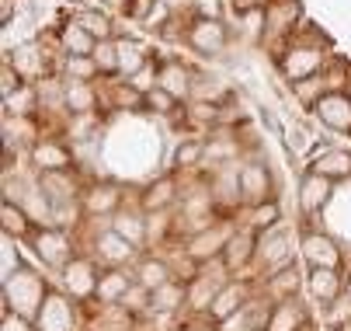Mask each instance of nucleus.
I'll return each mask as SVG.
<instances>
[{
	"label": "nucleus",
	"instance_id": "1",
	"mask_svg": "<svg viewBox=\"0 0 351 331\" xmlns=\"http://www.w3.org/2000/svg\"><path fill=\"white\" fill-rule=\"evenodd\" d=\"M45 282L35 275V272H28V269H18L11 279H4V304L14 310V314H21V317H38V310H42V304H45Z\"/></svg>",
	"mask_w": 351,
	"mask_h": 331
},
{
	"label": "nucleus",
	"instance_id": "2",
	"mask_svg": "<svg viewBox=\"0 0 351 331\" xmlns=\"http://www.w3.org/2000/svg\"><path fill=\"white\" fill-rule=\"evenodd\" d=\"M32 248L38 251V258L45 265H56V269H66L70 265V241H66V233H60L53 227L32 233Z\"/></svg>",
	"mask_w": 351,
	"mask_h": 331
},
{
	"label": "nucleus",
	"instance_id": "3",
	"mask_svg": "<svg viewBox=\"0 0 351 331\" xmlns=\"http://www.w3.org/2000/svg\"><path fill=\"white\" fill-rule=\"evenodd\" d=\"M313 109H317V119H320L324 126L341 129V133L351 129V98H348V94H337V91H334V94H324Z\"/></svg>",
	"mask_w": 351,
	"mask_h": 331
},
{
	"label": "nucleus",
	"instance_id": "4",
	"mask_svg": "<svg viewBox=\"0 0 351 331\" xmlns=\"http://www.w3.org/2000/svg\"><path fill=\"white\" fill-rule=\"evenodd\" d=\"M188 38H191V45L198 53H206V56H216L223 45H226V28H223V21L219 18H202L191 32H188Z\"/></svg>",
	"mask_w": 351,
	"mask_h": 331
},
{
	"label": "nucleus",
	"instance_id": "5",
	"mask_svg": "<svg viewBox=\"0 0 351 331\" xmlns=\"http://www.w3.org/2000/svg\"><path fill=\"white\" fill-rule=\"evenodd\" d=\"M303 255L313 269H337L341 262V251L330 238H324V233H306L303 238Z\"/></svg>",
	"mask_w": 351,
	"mask_h": 331
},
{
	"label": "nucleus",
	"instance_id": "6",
	"mask_svg": "<svg viewBox=\"0 0 351 331\" xmlns=\"http://www.w3.org/2000/svg\"><path fill=\"white\" fill-rule=\"evenodd\" d=\"M268 188H271V181H268L265 164H243V168H240V196H243L247 203L261 206V203L268 199Z\"/></svg>",
	"mask_w": 351,
	"mask_h": 331
},
{
	"label": "nucleus",
	"instance_id": "7",
	"mask_svg": "<svg viewBox=\"0 0 351 331\" xmlns=\"http://www.w3.org/2000/svg\"><path fill=\"white\" fill-rule=\"evenodd\" d=\"M38 324L42 331H73V307L63 297H45L38 310Z\"/></svg>",
	"mask_w": 351,
	"mask_h": 331
},
{
	"label": "nucleus",
	"instance_id": "8",
	"mask_svg": "<svg viewBox=\"0 0 351 331\" xmlns=\"http://www.w3.org/2000/svg\"><path fill=\"white\" fill-rule=\"evenodd\" d=\"M282 70H285L289 80H306L320 70V53L317 49H295L282 60Z\"/></svg>",
	"mask_w": 351,
	"mask_h": 331
},
{
	"label": "nucleus",
	"instance_id": "9",
	"mask_svg": "<svg viewBox=\"0 0 351 331\" xmlns=\"http://www.w3.org/2000/svg\"><path fill=\"white\" fill-rule=\"evenodd\" d=\"M330 199V178H324V174H306L303 178V188H299V203H303V209L306 213H313V209H324V203Z\"/></svg>",
	"mask_w": 351,
	"mask_h": 331
},
{
	"label": "nucleus",
	"instance_id": "10",
	"mask_svg": "<svg viewBox=\"0 0 351 331\" xmlns=\"http://www.w3.org/2000/svg\"><path fill=\"white\" fill-rule=\"evenodd\" d=\"M230 238H233V233H230V230H223V227H216V230H213V227H206V230H202V233H198V238L188 244V255H191V258H209V255H219V251L226 248V241H230Z\"/></svg>",
	"mask_w": 351,
	"mask_h": 331
},
{
	"label": "nucleus",
	"instance_id": "11",
	"mask_svg": "<svg viewBox=\"0 0 351 331\" xmlns=\"http://www.w3.org/2000/svg\"><path fill=\"white\" fill-rule=\"evenodd\" d=\"M250 255H254V233H250V230L233 233V238L226 241V248H223V265H226L230 272H237L240 265H247Z\"/></svg>",
	"mask_w": 351,
	"mask_h": 331
},
{
	"label": "nucleus",
	"instance_id": "12",
	"mask_svg": "<svg viewBox=\"0 0 351 331\" xmlns=\"http://www.w3.org/2000/svg\"><path fill=\"white\" fill-rule=\"evenodd\" d=\"M32 161H35L42 171H66L73 157H70V150L60 147V144H38V147L32 150Z\"/></svg>",
	"mask_w": 351,
	"mask_h": 331
},
{
	"label": "nucleus",
	"instance_id": "13",
	"mask_svg": "<svg viewBox=\"0 0 351 331\" xmlns=\"http://www.w3.org/2000/svg\"><path fill=\"white\" fill-rule=\"evenodd\" d=\"M243 286H240V282H230V286H223L219 293H216V300H213V317L216 321H230L237 310H240V304H243Z\"/></svg>",
	"mask_w": 351,
	"mask_h": 331
},
{
	"label": "nucleus",
	"instance_id": "14",
	"mask_svg": "<svg viewBox=\"0 0 351 331\" xmlns=\"http://www.w3.org/2000/svg\"><path fill=\"white\" fill-rule=\"evenodd\" d=\"M295 14H299V4L295 0H271L268 4V32H289V28H295Z\"/></svg>",
	"mask_w": 351,
	"mask_h": 331
},
{
	"label": "nucleus",
	"instance_id": "15",
	"mask_svg": "<svg viewBox=\"0 0 351 331\" xmlns=\"http://www.w3.org/2000/svg\"><path fill=\"white\" fill-rule=\"evenodd\" d=\"M97 255H101L105 262H112V265H119V262L132 258V241H125L122 233L108 230V233H101V238H97Z\"/></svg>",
	"mask_w": 351,
	"mask_h": 331
},
{
	"label": "nucleus",
	"instance_id": "16",
	"mask_svg": "<svg viewBox=\"0 0 351 331\" xmlns=\"http://www.w3.org/2000/svg\"><path fill=\"white\" fill-rule=\"evenodd\" d=\"M310 293L317 300H337L341 293V279H337V269H313L310 272Z\"/></svg>",
	"mask_w": 351,
	"mask_h": 331
},
{
	"label": "nucleus",
	"instance_id": "17",
	"mask_svg": "<svg viewBox=\"0 0 351 331\" xmlns=\"http://www.w3.org/2000/svg\"><path fill=\"white\" fill-rule=\"evenodd\" d=\"M313 171L324 174V178H330V181L334 178H344V174H351V154H344V150H324L317 157Z\"/></svg>",
	"mask_w": 351,
	"mask_h": 331
},
{
	"label": "nucleus",
	"instance_id": "18",
	"mask_svg": "<svg viewBox=\"0 0 351 331\" xmlns=\"http://www.w3.org/2000/svg\"><path fill=\"white\" fill-rule=\"evenodd\" d=\"M174 203V178H160V181H154L146 188V196H143V209H149V213H160V209H167Z\"/></svg>",
	"mask_w": 351,
	"mask_h": 331
},
{
	"label": "nucleus",
	"instance_id": "19",
	"mask_svg": "<svg viewBox=\"0 0 351 331\" xmlns=\"http://www.w3.org/2000/svg\"><path fill=\"white\" fill-rule=\"evenodd\" d=\"M261 258L268 262L271 272L289 265V238H285V233H271V238L261 241Z\"/></svg>",
	"mask_w": 351,
	"mask_h": 331
},
{
	"label": "nucleus",
	"instance_id": "20",
	"mask_svg": "<svg viewBox=\"0 0 351 331\" xmlns=\"http://www.w3.org/2000/svg\"><path fill=\"white\" fill-rule=\"evenodd\" d=\"M157 87H164L167 94H174V98H184V94L191 91L188 70H184L181 63H167V67L160 70V77H157Z\"/></svg>",
	"mask_w": 351,
	"mask_h": 331
},
{
	"label": "nucleus",
	"instance_id": "21",
	"mask_svg": "<svg viewBox=\"0 0 351 331\" xmlns=\"http://www.w3.org/2000/svg\"><path fill=\"white\" fill-rule=\"evenodd\" d=\"M66 286H70L77 297L94 293V290H97V282H94V269H90L87 262H70V265H66Z\"/></svg>",
	"mask_w": 351,
	"mask_h": 331
},
{
	"label": "nucleus",
	"instance_id": "22",
	"mask_svg": "<svg viewBox=\"0 0 351 331\" xmlns=\"http://www.w3.org/2000/svg\"><path fill=\"white\" fill-rule=\"evenodd\" d=\"M63 45H66L73 56H90V53H94V45H97V38L77 21V25H70V28L63 32Z\"/></svg>",
	"mask_w": 351,
	"mask_h": 331
},
{
	"label": "nucleus",
	"instance_id": "23",
	"mask_svg": "<svg viewBox=\"0 0 351 331\" xmlns=\"http://www.w3.org/2000/svg\"><path fill=\"white\" fill-rule=\"evenodd\" d=\"M184 300H188L184 286H178V282H164V286L154 290V297H149V307L154 310H178Z\"/></svg>",
	"mask_w": 351,
	"mask_h": 331
},
{
	"label": "nucleus",
	"instance_id": "24",
	"mask_svg": "<svg viewBox=\"0 0 351 331\" xmlns=\"http://www.w3.org/2000/svg\"><path fill=\"white\" fill-rule=\"evenodd\" d=\"M42 192H53V203H70L73 199V181L66 171H45L42 174Z\"/></svg>",
	"mask_w": 351,
	"mask_h": 331
},
{
	"label": "nucleus",
	"instance_id": "25",
	"mask_svg": "<svg viewBox=\"0 0 351 331\" xmlns=\"http://www.w3.org/2000/svg\"><path fill=\"white\" fill-rule=\"evenodd\" d=\"M101 300H122L125 293H129V275L125 272H108V275H101L97 279V290H94Z\"/></svg>",
	"mask_w": 351,
	"mask_h": 331
},
{
	"label": "nucleus",
	"instance_id": "26",
	"mask_svg": "<svg viewBox=\"0 0 351 331\" xmlns=\"http://www.w3.org/2000/svg\"><path fill=\"white\" fill-rule=\"evenodd\" d=\"M219 290H223V282H219V279L198 275V279H195V286L188 290V300H191V307H213V300H216Z\"/></svg>",
	"mask_w": 351,
	"mask_h": 331
},
{
	"label": "nucleus",
	"instance_id": "27",
	"mask_svg": "<svg viewBox=\"0 0 351 331\" xmlns=\"http://www.w3.org/2000/svg\"><path fill=\"white\" fill-rule=\"evenodd\" d=\"M115 206H119V188L112 185H97L87 196V213H112Z\"/></svg>",
	"mask_w": 351,
	"mask_h": 331
},
{
	"label": "nucleus",
	"instance_id": "28",
	"mask_svg": "<svg viewBox=\"0 0 351 331\" xmlns=\"http://www.w3.org/2000/svg\"><path fill=\"white\" fill-rule=\"evenodd\" d=\"M299 317H303V310H299V304L285 300L282 307H275L271 321H268V331H292L299 324Z\"/></svg>",
	"mask_w": 351,
	"mask_h": 331
},
{
	"label": "nucleus",
	"instance_id": "29",
	"mask_svg": "<svg viewBox=\"0 0 351 331\" xmlns=\"http://www.w3.org/2000/svg\"><path fill=\"white\" fill-rule=\"evenodd\" d=\"M139 282L154 293V290H160L164 282H171V269L164 265V262H143V269H139Z\"/></svg>",
	"mask_w": 351,
	"mask_h": 331
},
{
	"label": "nucleus",
	"instance_id": "30",
	"mask_svg": "<svg viewBox=\"0 0 351 331\" xmlns=\"http://www.w3.org/2000/svg\"><path fill=\"white\" fill-rule=\"evenodd\" d=\"M143 67H146L143 45H136V42H119V70H125V73L132 77V73H139Z\"/></svg>",
	"mask_w": 351,
	"mask_h": 331
},
{
	"label": "nucleus",
	"instance_id": "31",
	"mask_svg": "<svg viewBox=\"0 0 351 331\" xmlns=\"http://www.w3.org/2000/svg\"><path fill=\"white\" fill-rule=\"evenodd\" d=\"M0 216H4V233H14V238H25V233H28V213H25V209H18L11 199L4 203Z\"/></svg>",
	"mask_w": 351,
	"mask_h": 331
},
{
	"label": "nucleus",
	"instance_id": "32",
	"mask_svg": "<svg viewBox=\"0 0 351 331\" xmlns=\"http://www.w3.org/2000/svg\"><path fill=\"white\" fill-rule=\"evenodd\" d=\"M66 105H70L73 112H90V109H94V94H90V87H87L84 80L66 84Z\"/></svg>",
	"mask_w": 351,
	"mask_h": 331
},
{
	"label": "nucleus",
	"instance_id": "33",
	"mask_svg": "<svg viewBox=\"0 0 351 331\" xmlns=\"http://www.w3.org/2000/svg\"><path fill=\"white\" fill-rule=\"evenodd\" d=\"M112 230L115 233H122L125 241H143V233H146V227H143V220L139 216H132V213H122V216H115V223H112Z\"/></svg>",
	"mask_w": 351,
	"mask_h": 331
},
{
	"label": "nucleus",
	"instance_id": "34",
	"mask_svg": "<svg viewBox=\"0 0 351 331\" xmlns=\"http://www.w3.org/2000/svg\"><path fill=\"white\" fill-rule=\"evenodd\" d=\"M80 25L97 38V42H105V38H112V21L105 18V14H97V11H87V14H80Z\"/></svg>",
	"mask_w": 351,
	"mask_h": 331
},
{
	"label": "nucleus",
	"instance_id": "35",
	"mask_svg": "<svg viewBox=\"0 0 351 331\" xmlns=\"http://www.w3.org/2000/svg\"><path fill=\"white\" fill-rule=\"evenodd\" d=\"M90 56H94V63L101 67V70H119V45H112L108 38H105V42H97Z\"/></svg>",
	"mask_w": 351,
	"mask_h": 331
},
{
	"label": "nucleus",
	"instance_id": "36",
	"mask_svg": "<svg viewBox=\"0 0 351 331\" xmlns=\"http://www.w3.org/2000/svg\"><path fill=\"white\" fill-rule=\"evenodd\" d=\"M295 87H299V98H303L306 105H317V102L324 98V94H320V91H324V84H320L317 77H306V80H299Z\"/></svg>",
	"mask_w": 351,
	"mask_h": 331
},
{
	"label": "nucleus",
	"instance_id": "37",
	"mask_svg": "<svg viewBox=\"0 0 351 331\" xmlns=\"http://www.w3.org/2000/svg\"><path fill=\"white\" fill-rule=\"evenodd\" d=\"M295 282H299L295 269H292V265H285V269H278V275H275L271 286H275L278 293H292V290H295Z\"/></svg>",
	"mask_w": 351,
	"mask_h": 331
},
{
	"label": "nucleus",
	"instance_id": "38",
	"mask_svg": "<svg viewBox=\"0 0 351 331\" xmlns=\"http://www.w3.org/2000/svg\"><path fill=\"white\" fill-rule=\"evenodd\" d=\"M66 70L77 73V77H90L94 70H101V67L94 63V56H90V60H87V56H70V60H66Z\"/></svg>",
	"mask_w": 351,
	"mask_h": 331
},
{
	"label": "nucleus",
	"instance_id": "39",
	"mask_svg": "<svg viewBox=\"0 0 351 331\" xmlns=\"http://www.w3.org/2000/svg\"><path fill=\"white\" fill-rule=\"evenodd\" d=\"M18 60H11L14 67H18V73H32L38 63H35V45H21V49L14 53Z\"/></svg>",
	"mask_w": 351,
	"mask_h": 331
},
{
	"label": "nucleus",
	"instance_id": "40",
	"mask_svg": "<svg viewBox=\"0 0 351 331\" xmlns=\"http://www.w3.org/2000/svg\"><path fill=\"white\" fill-rule=\"evenodd\" d=\"M146 102H149V105H154V109H160V112H171L178 98H174V94H167L164 87H154V91H149V94H146Z\"/></svg>",
	"mask_w": 351,
	"mask_h": 331
},
{
	"label": "nucleus",
	"instance_id": "41",
	"mask_svg": "<svg viewBox=\"0 0 351 331\" xmlns=\"http://www.w3.org/2000/svg\"><path fill=\"white\" fill-rule=\"evenodd\" d=\"M206 154V147L202 144H181L178 147V164H184V168H191L198 157H202Z\"/></svg>",
	"mask_w": 351,
	"mask_h": 331
},
{
	"label": "nucleus",
	"instance_id": "42",
	"mask_svg": "<svg viewBox=\"0 0 351 331\" xmlns=\"http://www.w3.org/2000/svg\"><path fill=\"white\" fill-rule=\"evenodd\" d=\"M18 80H21V73H18V67L8 60V63H4V84H0V91H4V98H11V94H14Z\"/></svg>",
	"mask_w": 351,
	"mask_h": 331
},
{
	"label": "nucleus",
	"instance_id": "43",
	"mask_svg": "<svg viewBox=\"0 0 351 331\" xmlns=\"http://www.w3.org/2000/svg\"><path fill=\"white\" fill-rule=\"evenodd\" d=\"M132 87H136L139 94H149V91L157 87V84H154V70H149V67H143L139 73H132Z\"/></svg>",
	"mask_w": 351,
	"mask_h": 331
},
{
	"label": "nucleus",
	"instance_id": "44",
	"mask_svg": "<svg viewBox=\"0 0 351 331\" xmlns=\"http://www.w3.org/2000/svg\"><path fill=\"white\" fill-rule=\"evenodd\" d=\"M167 0H154V8H149V14H146V28H157L164 18H167Z\"/></svg>",
	"mask_w": 351,
	"mask_h": 331
},
{
	"label": "nucleus",
	"instance_id": "45",
	"mask_svg": "<svg viewBox=\"0 0 351 331\" xmlns=\"http://www.w3.org/2000/svg\"><path fill=\"white\" fill-rule=\"evenodd\" d=\"M275 220H278V206H275V203H268V206L261 203L258 213H254V227H268V223H275Z\"/></svg>",
	"mask_w": 351,
	"mask_h": 331
},
{
	"label": "nucleus",
	"instance_id": "46",
	"mask_svg": "<svg viewBox=\"0 0 351 331\" xmlns=\"http://www.w3.org/2000/svg\"><path fill=\"white\" fill-rule=\"evenodd\" d=\"M4 331H32V324H28V317H21V314H4Z\"/></svg>",
	"mask_w": 351,
	"mask_h": 331
},
{
	"label": "nucleus",
	"instance_id": "47",
	"mask_svg": "<svg viewBox=\"0 0 351 331\" xmlns=\"http://www.w3.org/2000/svg\"><path fill=\"white\" fill-rule=\"evenodd\" d=\"M195 4H198V11H202V18H219V11H223L219 0H195Z\"/></svg>",
	"mask_w": 351,
	"mask_h": 331
},
{
	"label": "nucleus",
	"instance_id": "48",
	"mask_svg": "<svg viewBox=\"0 0 351 331\" xmlns=\"http://www.w3.org/2000/svg\"><path fill=\"white\" fill-rule=\"evenodd\" d=\"M233 8H237L240 14H247V11H258L261 0H233Z\"/></svg>",
	"mask_w": 351,
	"mask_h": 331
},
{
	"label": "nucleus",
	"instance_id": "49",
	"mask_svg": "<svg viewBox=\"0 0 351 331\" xmlns=\"http://www.w3.org/2000/svg\"><path fill=\"white\" fill-rule=\"evenodd\" d=\"M195 119H216V105H195Z\"/></svg>",
	"mask_w": 351,
	"mask_h": 331
},
{
	"label": "nucleus",
	"instance_id": "50",
	"mask_svg": "<svg viewBox=\"0 0 351 331\" xmlns=\"http://www.w3.org/2000/svg\"><path fill=\"white\" fill-rule=\"evenodd\" d=\"M11 14H14V0H4V4H0V18L11 21Z\"/></svg>",
	"mask_w": 351,
	"mask_h": 331
},
{
	"label": "nucleus",
	"instance_id": "51",
	"mask_svg": "<svg viewBox=\"0 0 351 331\" xmlns=\"http://www.w3.org/2000/svg\"><path fill=\"white\" fill-rule=\"evenodd\" d=\"M119 102H129V105H132V102H139V98H136V91H119Z\"/></svg>",
	"mask_w": 351,
	"mask_h": 331
},
{
	"label": "nucleus",
	"instance_id": "52",
	"mask_svg": "<svg viewBox=\"0 0 351 331\" xmlns=\"http://www.w3.org/2000/svg\"><path fill=\"white\" fill-rule=\"evenodd\" d=\"M108 8H125V0H105Z\"/></svg>",
	"mask_w": 351,
	"mask_h": 331
}]
</instances>
